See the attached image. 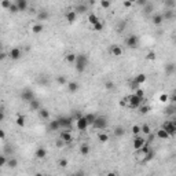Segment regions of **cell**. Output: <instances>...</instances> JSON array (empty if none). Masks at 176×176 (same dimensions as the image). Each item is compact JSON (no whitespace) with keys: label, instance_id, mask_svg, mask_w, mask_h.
I'll return each instance as SVG.
<instances>
[{"label":"cell","instance_id":"obj_1","mask_svg":"<svg viewBox=\"0 0 176 176\" xmlns=\"http://www.w3.org/2000/svg\"><path fill=\"white\" fill-rule=\"evenodd\" d=\"M88 56L85 54H77V58H76V62H74V68H76L77 73H83L87 69L88 66Z\"/></svg>","mask_w":176,"mask_h":176},{"label":"cell","instance_id":"obj_2","mask_svg":"<svg viewBox=\"0 0 176 176\" xmlns=\"http://www.w3.org/2000/svg\"><path fill=\"white\" fill-rule=\"evenodd\" d=\"M127 102H128L129 109H139L144 103V98H139L136 94H132V95L127 96Z\"/></svg>","mask_w":176,"mask_h":176},{"label":"cell","instance_id":"obj_3","mask_svg":"<svg viewBox=\"0 0 176 176\" xmlns=\"http://www.w3.org/2000/svg\"><path fill=\"white\" fill-rule=\"evenodd\" d=\"M92 127H94L95 129H98V131H103V129H106V127H107V120H106V117L96 116V120H95V123L92 124Z\"/></svg>","mask_w":176,"mask_h":176},{"label":"cell","instance_id":"obj_4","mask_svg":"<svg viewBox=\"0 0 176 176\" xmlns=\"http://www.w3.org/2000/svg\"><path fill=\"white\" fill-rule=\"evenodd\" d=\"M125 45L128 48H132V50L138 48L139 47V37L136 36V35H129V36L125 39Z\"/></svg>","mask_w":176,"mask_h":176},{"label":"cell","instance_id":"obj_5","mask_svg":"<svg viewBox=\"0 0 176 176\" xmlns=\"http://www.w3.org/2000/svg\"><path fill=\"white\" fill-rule=\"evenodd\" d=\"M58 121H59V124H61V128L70 129L72 128V124H73V121H74V118H72V117L61 116V117H58Z\"/></svg>","mask_w":176,"mask_h":176},{"label":"cell","instance_id":"obj_6","mask_svg":"<svg viewBox=\"0 0 176 176\" xmlns=\"http://www.w3.org/2000/svg\"><path fill=\"white\" fill-rule=\"evenodd\" d=\"M162 128L169 133V136H173L176 135V120L173 121H165L162 124Z\"/></svg>","mask_w":176,"mask_h":176},{"label":"cell","instance_id":"obj_7","mask_svg":"<svg viewBox=\"0 0 176 176\" xmlns=\"http://www.w3.org/2000/svg\"><path fill=\"white\" fill-rule=\"evenodd\" d=\"M21 99L24 100V102H30V100L35 99V92L32 89H29V88H24L22 92H21Z\"/></svg>","mask_w":176,"mask_h":176},{"label":"cell","instance_id":"obj_8","mask_svg":"<svg viewBox=\"0 0 176 176\" xmlns=\"http://www.w3.org/2000/svg\"><path fill=\"white\" fill-rule=\"evenodd\" d=\"M76 127L79 131H85V129L89 127V124H88L87 118H85V116H81L80 118H77L76 120Z\"/></svg>","mask_w":176,"mask_h":176},{"label":"cell","instance_id":"obj_9","mask_svg":"<svg viewBox=\"0 0 176 176\" xmlns=\"http://www.w3.org/2000/svg\"><path fill=\"white\" fill-rule=\"evenodd\" d=\"M8 56L11 58V61H18L22 58V51H21V48L18 47H14L10 50V52H8Z\"/></svg>","mask_w":176,"mask_h":176},{"label":"cell","instance_id":"obj_10","mask_svg":"<svg viewBox=\"0 0 176 176\" xmlns=\"http://www.w3.org/2000/svg\"><path fill=\"white\" fill-rule=\"evenodd\" d=\"M146 142H147V140L144 139V138H142V136H139V135H136L135 139L132 140V147H133V150H139V149L142 147Z\"/></svg>","mask_w":176,"mask_h":176},{"label":"cell","instance_id":"obj_11","mask_svg":"<svg viewBox=\"0 0 176 176\" xmlns=\"http://www.w3.org/2000/svg\"><path fill=\"white\" fill-rule=\"evenodd\" d=\"M77 14L74 10H68V11L65 12V19H66V22H69V24H73L74 21L77 19Z\"/></svg>","mask_w":176,"mask_h":176},{"label":"cell","instance_id":"obj_12","mask_svg":"<svg viewBox=\"0 0 176 176\" xmlns=\"http://www.w3.org/2000/svg\"><path fill=\"white\" fill-rule=\"evenodd\" d=\"M59 138L63 140L65 143H72V140H73V136H72V132H70V129H65L63 132H61Z\"/></svg>","mask_w":176,"mask_h":176},{"label":"cell","instance_id":"obj_13","mask_svg":"<svg viewBox=\"0 0 176 176\" xmlns=\"http://www.w3.org/2000/svg\"><path fill=\"white\" fill-rule=\"evenodd\" d=\"M109 52H110V55H113V56H121L123 55V48H121L120 45H117V44H113V45H110V48H109Z\"/></svg>","mask_w":176,"mask_h":176},{"label":"cell","instance_id":"obj_14","mask_svg":"<svg viewBox=\"0 0 176 176\" xmlns=\"http://www.w3.org/2000/svg\"><path fill=\"white\" fill-rule=\"evenodd\" d=\"M164 17H162V14H154V15L151 17V22L156 26H160V25H162V22H164Z\"/></svg>","mask_w":176,"mask_h":176},{"label":"cell","instance_id":"obj_15","mask_svg":"<svg viewBox=\"0 0 176 176\" xmlns=\"http://www.w3.org/2000/svg\"><path fill=\"white\" fill-rule=\"evenodd\" d=\"M79 83H76V81H69L68 84H66V88H68L69 92H72V94H74V92L79 91Z\"/></svg>","mask_w":176,"mask_h":176},{"label":"cell","instance_id":"obj_16","mask_svg":"<svg viewBox=\"0 0 176 176\" xmlns=\"http://www.w3.org/2000/svg\"><path fill=\"white\" fill-rule=\"evenodd\" d=\"M50 18V12L47 10H41V11L37 12V19L40 21V22H44V21H47Z\"/></svg>","mask_w":176,"mask_h":176},{"label":"cell","instance_id":"obj_17","mask_svg":"<svg viewBox=\"0 0 176 176\" xmlns=\"http://www.w3.org/2000/svg\"><path fill=\"white\" fill-rule=\"evenodd\" d=\"M29 107L32 109V110H36V112H39V110L41 109V103H40V100H37L36 98H35L33 100H30V102H29Z\"/></svg>","mask_w":176,"mask_h":176},{"label":"cell","instance_id":"obj_18","mask_svg":"<svg viewBox=\"0 0 176 176\" xmlns=\"http://www.w3.org/2000/svg\"><path fill=\"white\" fill-rule=\"evenodd\" d=\"M76 58H77V54H74V52H66V54H65V61H66L68 63H74V62H76Z\"/></svg>","mask_w":176,"mask_h":176},{"label":"cell","instance_id":"obj_19","mask_svg":"<svg viewBox=\"0 0 176 176\" xmlns=\"http://www.w3.org/2000/svg\"><path fill=\"white\" fill-rule=\"evenodd\" d=\"M14 3H17L19 11H26V8H28V0H14Z\"/></svg>","mask_w":176,"mask_h":176},{"label":"cell","instance_id":"obj_20","mask_svg":"<svg viewBox=\"0 0 176 176\" xmlns=\"http://www.w3.org/2000/svg\"><path fill=\"white\" fill-rule=\"evenodd\" d=\"M48 129H50V131H58V129H61V124H59V121H58V118L50 121Z\"/></svg>","mask_w":176,"mask_h":176},{"label":"cell","instance_id":"obj_21","mask_svg":"<svg viewBox=\"0 0 176 176\" xmlns=\"http://www.w3.org/2000/svg\"><path fill=\"white\" fill-rule=\"evenodd\" d=\"M35 156H36V158H39V160H43V158H45V156H47V150L44 147H39L36 150V153H35Z\"/></svg>","mask_w":176,"mask_h":176},{"label":"cell","instance_id":"obj_22","mask_svg":"<svg viewBox=\"0 0 176 176\" xmlns=\"http://www.w3.org/2000/svg\"><path fill=\"white\" fill-rule=\"evenodd\" d=\"M43 30H44L43 24H33L32 25V33H35V35H40Z\"/></svg>","mask_w":176,"mask_h":176},{"label":"cell","instance_id":"obj_23","mask_svg":"<svg viewBox=\"0 0 176 176\" xmlns=\"http://www.w3.org/2000/svg\"><path fill=\"white\" fill-rule=\"evenodd\" d=\"M176 72V65L175 63H167L165 65V73L168 74V76H171V74H173V73Z\"/></svg>","mask_w":176,"mask_h":176},{"label":"cell","instance_id":"obj_24","mask_svg":"<svg viewBox=\"0 0 176 176\" xmlns=\"http://www.w3.org/2000/svg\"><path fill=\"white\" fill-rule=\"evenodd\" d=\"M39 116H40L41 120H50L51 114H50V112H48L47 109H43V107H41L40 110H39Z\"/></svg>","mask_w":176,"mask_h":176},{"label":"cell","instance_id":"obj_25","mask_svg":"<svg viewBox=\"0 0 176 176\" xmlns=\"http://www.w3.org/2000/svg\"><path fill=\"white\" fill-rule=\"evenodd\" d=\"M156 135L160 138V139H168L169 138V133L167 131H165L164 128H160V129H157L156 131Z\"/></svg>","mask_w":176,"mask_h":176},{"label":"cell","instance_id":"obj_26","mask_svg":"<svg viewBox=\"0 0 176 176\" xmlns=\"http://www.w3.org/2000/svg\"><path fill=\"white\" fill-rule=\"evenodd\" d=\"M113 133H114V136L120 138V136H123L125 133V128L124 127H121V125H117L116 128L113 129Z\"/></svg>","mask_w":176,"mask_h":176},{"label":"cell","instance_id":"obj_27","mask_svg":"<svg viewBox=\"0 0 176 176\" xmlns=\"http://www.w3.org/2000/svg\"><path fill=\"white\" fill-rule=\"evenodd\" d=\"M74 11H76L77 14H85V12L88 11V7L85 4H77L76 7H74Z\"/></svg>","mask_w":176,"mask_h":176},{"label":"cell","instance_id":"obj_28","mask_svg":"<svg viewBox=\"0 0 176 176\" xmlns=\"http://www.w3.org/2000/svg\"><path fill=\"white\" fill-rule=\"evenodd\" d=\"M87 19H88V24L91 25V26H94L96 22H99V18H98V15H95V14H88Z\"/></svg>","mask_w":176,"mask_h":176},{"label":"cell","instance_id":"obj_29","mask_svg":"<svg viewBox=\"0 0 176 176\" xmlns=\"http://www.w3.org/2000/svg\"><path fill=\"white\" fill-rule=\"evenodd\" d=\"M153 11H154V6L151 3H147L146 6H143V12L146 15H150Z\"/></svg>","mask_w":176,"mask_h":176},{"label":"cell","instance_id":"obj_30","mask_svg":"<svg viewBox=\"0 0 176 176\" xmlns=\"http://www.w3.org/2000/svg\"><path fill=\"white\" fill-rule=\"evenodd\" d=\"M133 79H135V80L138 81L139 84H143V83H146V80H147V76H146L144 73H139V74H138V76H135Z\"/></svg>","mask_w":176,"mask_h":176},{"label":"cell","instance_id":"obj_31","mask_svg":"<svg viewBox=\"0 0 176 176\" xmlns=\"http://www.w3.org/2000/svg\"><path fill=\"white\" fill-rule=\"evenodd\" d=\"M89 151H91V149H89V146H88V144H81V147H80L81 156L87 157L88 154H89Z\"/></svg>","mask_w":176,"mask_h":176},{"label":"cell","instance_id":"obj_32","mask_svg":"<svg viewBox=\"0 0 176 176\" xmlns=\"http://www.w3.org/2000/svg\"><path fill=\"white\" fill-rule=\"evenodd\" d=\"M98 140H99L100 143H106L109 140V135L105 133V132H99V133H98Z\"/></svg>","mask_w":176,"mask_h":176},{"label":"cell","instance_id":"obj_33","mask_svg":"<svg viewBox=\"0 0 176 176\" xmlns=\"http://www.w3.org/2000/svg\"><path fill=\"white\" fill-rule=\"evenodd\" d=\"M164 6L167 10H172L176 6V0H164Z\"/></svg>","mask_w":176,"mask_h":176},{"label":"cell","instance_id":"obj_34","mask_svg":"<svg viewBox=\"0 0 176 176\" xmlns=\"http://www.w3.org/2000/svg\"><path fill=\"white\" fill-rule=\"evenodd\" d=\"M15 124L18 125V127H24L25 125V116H22V114H18L15 118Z\"/></svg>","mask_w":176,"mask_h":176},{"label":"cell","instance_id":"obj_35","mask_svg":"<svg viewBox=\"0 0 176 176\" xmlns=\"http://www.w3.org/2000/svg\"><path fill=\"white\" fill-rule=\"evenodd\" d=\"M85 118H87L88 124L92 125L94 123H95V120H96V114H94V113H88V114H85Z\"/></svg>","mask_w":176,"mask_h":176},{"label":"cell","instance_id":"obj_36","mask_svg":"<svg viewBox=\"0 0 176 176\" xmlns=\"http://www.w3.org/2000/svg\"><path fill=\"white\" fill-rule=\"evenodd\" d=\"M129 88H131V89H133V91H136L138 88H140V84L135 80V79H132V80H129Z\"/></svg>","mask_w":176,"mask_h":176},{"label":"cell","instance_id":"obj_37","mask_svg":"<svg viewBox=\"0 0 176 176\" xmlns=\"http://www.w3.org/2000/svg\"><path fill=\"white\" fill-rule=\"evenodd\" d=\"M162 17H164V19L165 21H168V19H172L173 17H175V14H173L172 10H167V11L162 14Z\"/></svg>","mask_w":176,"mask_h":176},{"label":"cell","instance_id":"obj_38","mask_svg":"<svg viewBox=\"0 0 176 176\" xmlns=\"http://www.w3.org/2000/svg\"><path fill=\"white\" fill-rule=\"evenodd\" d=\"M153 158H154V151H153V150H150V151L147 153V154H146V156L143 157V162H149V161H151Z\"/></svg>","mask_w":176,"mask_h":176},{"label":"cell","instance_id":"obj_39","mask_svg":"<svg viewBox=\"0 0 176 176\" xmlns=\"http://www.w3.org/2000/svg\"><path fill=\"white\" fill-rule=\"evenodd\" d=\"M100 7L103 10H107V8L112 7V1L110 0H100Z\"/></svg>","mask_w":176,"mask_h":176},{"label":"cell","instance_id":"obj_40","mask_svg":"<svg viewBox=\"0 0 176 176\" xmlns=\"http://www.w3.org/2000/svg\"><path fill=\"white\" fill-rule=\"evenodd\" d=\"M149 112H150V106H149V105H144L143 103L139 107V113H140V114H147Z\"/></svg>","mask_w":176,"mask_h":176},{"label":"cell","instance_id":"obj_41","mask_svg":"<svg viewBox=\"0 0 176 176\" xmlns=\"http://www.w3.org/2000/svg\"><path fill=\"white\" fill-rule=\"evenodd\" d=\"M56 83H58L59 85H66L68 84V79H66L65 76H58L56 77Z\"/></svg>","mask_w":176,"mask_h":176},{"label":"cell","instance_id":"obj_42","mask_svg":"<svg viewBox=\"0 0 176 176\" xmlns=\"http://www.w3.org/2000/svg\"><path fill=\"white\" fill-rule=\"evenodd\" d=\"M140 128H142V132H143L144 135H150V133H151V128H150V125L143 124Z\"/></svg>","mask_w":176,"mask_h":176},{"label":"cell","instance_id":"obj_43","mask_svg":"<svg viewBox=\"0 0 176 176\" xmlns=\"http://www.w3.org/2000/svg\"><path fill=\"white\" fill-rule=\"evenodd\" d=\"M8 11L11 12V14H17V12H19V8H18L17 3H12L11 6H10V8H8Z\"/></svg>","mask_w":176,"mask_h":176},{"label":"cell","instance_id":"obj_44","mask_svg":"<svg viewBox=\"0 0 176 176\" xmlns=\"http://www.w3.org/2000/svg\"><path fill=\"white\" fill-rule=\"evenodd\" d=\"M92 29H94L95 32H100V30H103V24L99 21V22H96V24L92 26Z\"/></svg>","mask_w":176,"mask_h":176},{"label":"cell","instance_id":"obj_45","mask_svg":"<svg viewBox=\"0 0 176 176\" xmlns=\"http://www.w3.org/2000/svg\"><path fill=\"white\" fill-rule=\"evenodd\" d=\"M7 165L10 167V168H17V165H18V160H15V158H10L7 162Z\"/></svg>","mask_w":176,"mask_h":176},{"label":"cell","instance_id":"obj_46","mask_svg":"<svg viewBox=\"0 0 176 176\" xmlns=\"http://www.w3.org/2000/svg\"><path fill=\"white\" fill-rule=\"evenodd\" d=\"M131 131H132V133L136 136V135H139L140 132H142V128H140V125H133V127L131 128Z\"/></svg>","mask_w":176,"mask_h":176},{"label":"cell","instance_id":"obj_47","mask_svg":"<svg viewBox=\"0 0 176 176\" xmlns=\"http://www.w3.org/2000/svg\"><path fill=\"white\" fill-rule=\"evenodd\" d=\"M146 58H147L149 61H156L157 54H156L154 51H149V52H147V55H146Z\"/></svg>","mask_w":176,"mask_h":176},{"label":"cell","instance_id":"obj_48","mask_svg":"<svg viewBox=\"0 0 176 176\" xmlns=\"http://www.w3.org/2000/svg\"><path fill=\"white\" fill-rule=\"evenodd\" d=\"M105 87H106V89H109V91H113V89L116 88V85H114L113 81H106V83H105Z\"/></svg>","mask_w":176,"mask_h":176},{"label":"cell","instance_id":"obj_49","mask_svg":"<svg viewBox=\"0 0 176 176\" xmlns=\"http://www.w3.org/2000/svg\"><path fill=\"white\" fill-rule=\"evenodd\" d=\"M68 160H66V158H61L59 161H58V165H59V168H66V167H68Z\"/></svg>","mask_w":176,"mask_h":176},{"label":"cell","instance_id":"obj_50","mask_svg":"<svg viewBox=\"0 0 176 176\" xmlns=\"http://www.w3.org/2000/svg\"><path fill=\"white\" fill-rule=\"evenodd\" d=\"M11 4H12V3H11V0H1V7L6 8V10H8Z\"/></svg>","mask_w":176,"mask_h":176},{"label":"cell","instance_id":"obj_51","mask_svg":"<svg viewBox=\"0 0 176 176\" xmlns=\"http://www.w3.org/2000/svg\"><path fill=\"white\" fill-rule=\"evenodd\" d=\"M168 99H169V96L167 95V94H161V95H160V102H161V103L168 102Z\"/></svg>","mask_w":176,"mask_h":176},{"label":"cell","instance_id":"obj_52","mask_svg":"<svg viewBox=\"0 0 176 176\" xmlns=\"http://www.w3.org/2000/svg\"><path fill=\"white\" fill-rule=\"evenodd\" d=\"M7 162H8V160L6 158V156H4V154H1V157H0V167H4Z\"/></svg>","mask_w":176,"mask_h":176},{"label":"cell","instance_id":"obj_53","mask_svg":"<svg viewBox=\"0 0 176 176\" xmlns=\"http://www.w3.org/2000/svg\"><path fill=\"white\" fill-rule=\"evenodd\" d=\"M135 94L139 96V98H144V91H143V88H138V89L135 91Z\"/></svg>","mask_w":176,"mask_h":176},{"label":"cell","instance_id":"obj_54","mask_svg":"<svg viewBox=\"0 0 176 176\" xmlns=\"http://www.w3.org/2000/svg\"><path fill=\"white\" fill-rule=\"evenodd\" d=\"M125 26H127V24H125L124 21H121L120 24L117 25V30H121V32H123V30L125 29Z\"/></svg>","mask_w":176,"mask_h":176},{"label":"cell","instance_id":"obj_55","mask_svg":"<svg viewBox=\"0 0 176 176\" xmlns=\"http://www.w3.org/2000/svg\"><path fill=\"white\" fill-rule=\"evenodd\" d=\"M63 144H66V143H65V142H63V140H62V139H61V138H59V140H58V142H56V147H63Z\"/></svg>","mask_w":176,"mask_h":176},{"label":"cell","instance_id":"obj_56","mask_svg":"<svg viewBox=\"0 0 176 176\" xmlns=\"http://www.w3.org/2000/svg\"><path fill=\"white\" fill-rule=\"evenodd\" d=\"M132 4H133L132 1H129V0H125V1H124V7L125 8H129V7H132Z\"/></svg>","mask_w":176,"mask_h":176},{"label":"cell","instance_id":"obj_57","mask_svg":"<svg viewBox=\"0 0 176 176\" xmlns=\"http://www.w3.org/2000/svg\"><path fill=\"white\" fill-rule=\"evenodd\" d=\"M136 4H139V6H142V7H143V6H146V4H147V0H138V1H136Z\"/></svg>","mask_w":176,"mask_h":176},{"label":"cell","instance_id":"obj_58","mask_svg":"<svg viewBox=\"0 0 176 176\" xmlns=\"http://www.w3.org/2000/svg\"><path fill=\"white\" fill-rule=\"evenodd\" d=\"M4 138H6V132H4V131H0V139L4 140Z\"/></svg>","mask_w":176,"mask_h":176},{"label":"cell","instance_id":"obj_59","mask_svg":"<svg viewBox=\"0 0 176 176\" xmlns=\"http://www.w3.org/2000/svg\"><path fill=\"white\" fill-rule=\"evenodd\" d=\"M171 99H172L173 102H175V103H176V89H175V91H173V95L171 96Z\"/></svg>","mask_w":176,"mask_h":176},{"label":"cell","instance_id":"obj_60","mask_svg":"<svg viewBox=\"0 0 176 176\" xmlns=\"http://www.w3.org/2000/svg\"><path fill=\"white\" fill-rule=\"evenodd\" d=\"M6 56H7V54H6V52H1V55H0V59H1V61L6 59Z\"/></svg>","mask_w":176,"mask_h":176},{"label":"cell","instance_id":"obj_61","mask_svg":"<svg viewBox=\"0 0 176 176\" xmlns=\"http://www.w3.org/2000/svg\"><path fill=\"white\" fill-rule=\"evenodd\" d=\"M129 1H132V3H136V1H138V0H129Z\"/></svg>","mask_w":176,"mask_h":176},{"label":"cell","instance_id":"obj_62","mask_svg":"<svg viewBox=\"0 0 176 176\" xmlns=\"http://www.w3.org/2000/svg\"><path fill=\"white\" fill-rule=\"evenodd\" d=\"M175 113H176V103H175Z\"/></svg>","mask_w":176,"mask_h":176},{"label":"cell","instance_id":"obj_63","mask_svg":"<svg viewBox=\"0 0 176 176\" xmlns=\"http://www.w3.org/2000/svg\"><path fill=\"white\" fill-rule=\"evenodd\" d=\"M175 44H176V37H175Z\"/></svg>","mask_w":176,"mask_h":176},{"label":"cell","instance_id":"obj_64","mask_svg":"<svg viewBox=\"0 0 176 176\" xmlns=\"http://www.w3.org/2000/svg\"><path fill=\"white\" fill-rule=\"evenodd\" d=\"M161 1H164V0H161Z\"/></svg>","mask_w":176,"mask_h":176}]
</instances>
